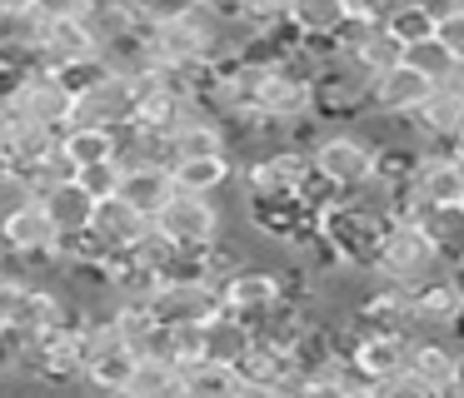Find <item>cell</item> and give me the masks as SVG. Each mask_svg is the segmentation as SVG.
Masks as SVG:
<instances>
[{
    "instance_id": "obj_1",
    "label": "cell",
    "mask_w": 464,
    "mask_h": 398,
    "mask_svg": "<svg viewBox=\"0 0 464 398\" xmlns=\"http://www.w3.org/2000/svg\"><path fill=\"white\" fill-rule=\"evenodd\" d=\"M370 269L384 279H394V284H404V289H424V284H434V279H444L454 264L434 249V239L424 234L414 219H390L380 244H374Z\"/></svg>"
},
{
    "instance_id": "obj_2",
    "label": "cell",
    "mask_w": 464,
    "mask_h": 398,
    "mask_svg": "<svg viewBox=\"0 0 464 398\" xmlns=\"http://www.w3.org/2000/svg\"><path fill=\"white\" fill-rule=\"evenodd\" d=\"M310 159H314V175H320L334 194H350L364 179L380 175V149H374V139L354 125H330L324 139L310 149Z\"/></svg>"
},
{
    "instance_id": "obj_3",
    "label": "cell",
    "mask_w": 464,
    "mask_h": 398,
    "mask_svg": "<svg viewBox=\"0 0 464 398\" xmlns=\"http://www.w3.org/2000/svg\"><path fill=\"white\" fill-rule=\"evenodd\" d=\"M0 109H5V119H31V125L65 129L71 125V109H75V95L65 90V80L51 65H31L0 95Z\"/></svg>"
},
{
    "instance_id": "obj_4",
    "label": "cell",
    "mask_w": 464,
    "mask_h": 398,
    "mask_svg": "<svg viewBox=\"0 0 464 398\" xmlns=\"http://www.w3.org/2000/svg\"><path fill=\"white\" fill-rule=\"evenodd\" d=\"M175 249H210L225 234V209L215 204V194H190V189H175L150 219Z\"/></svg>"
},
{
    "instance_id": "obj_5",
    "label": "cell",
    "mask_w": 464,
    "mask_h": 398,
    "mask_svg": "<svg viewBox=\"0 0 464 398\" xmlns=\"http://www.w3.org/2000/svg\"><path fill=\"white\" fill-rule=\"evenodd\" d=\"M220 304H225V314H235V318H245L250 328H260L265 318H270L275 308L285 304L280 264H260V259L240 264V269H235V274L220 284Z\"/></svg>"
},
{
    "instance_id": "obj_6",
    "label": "cell",
    "mask_w": 464,
    "mask_h": 398,
    "mask_svg": "<svg viewBox=\"0 0 464 398\" xmlns=\"http://www.w3.org/2000/svg\"><path fill=\"white\" fill-rule=\"evenodd\" d=\"M370 85L374 75L360 65H350L344 55H330L320 70H314V115H324L334 125V119H360L364 109H370Z\"/></svg>"
},
{
    "instance_id": "obj_7",
    "label": "cell",
    "mask_w": 464,
    "mask_h": 398,
    "mask_svg": "<svg viewBox=\"0 0 464 398\" xmlns=\"http://www.w3.org/2000/svg\"><path fill=\"white\" fill-rule=\"evenodd\" d=\"M55 239H61V229L51 224V214L41 209V199H25V204H15L11 214H0V249L15 254L25 269L55 264Z\"/></svg>"
},
{
    "instance_id": "obj_8",
    "label": "cell",
    "mask_w": 464,
    "mask_h": 398,
    "mask_svg": "<svg viewBox=\"0 0 464 398\" xmlns=\"http://www.w3.org/2000/svg\"><path fill=\"white\" fill-rule=\"evenodd\" d=\"M220 308V289L210 279H160L150 294V314L160 324H210Z\"/></svg>"
},
{
    "instance_id": "obj_9",
    "label": "cell",
    "mask_w": 464,
    "mask_h": 398,
    "mask_svg": "<svg viewBox=\"0 0 464 398\" xmlns=\"http://www.w3.org/2000/svg\"><path fill=\"white\" fill-rule=\"evenodd\" d=\"M434 90H440V85H434L430 75H420L410 60H400V65H390V70H380V75H374L370 109H374V115H390V119H410L414 109L434 95Z\"/></svg>"
},
{
    "instance_id": "obj_10",
    "label": "cell",
    "mask_w": 464,
    "mask_h": 398,
    "mask_svg": "<svg viewBox=\"0 0 464 398\" xmlns=\"http://www.w3.org/2000/svg\"><path fill=\"white\" fill-rule=\"evenodd\" d=\"M135 119V90H130V75L115 70L111 80H101L95 90L75 95V109H71V125H101V129H121Z\"/></svg>"
},
{
    "instance_id": "obj_11",
    "label": "cell",
    "mask_w": 464,
    "mask_h": 398,
    "mask_svg": "<svg viewBox=\"0 0 464 398\" xmlns=\"http://www.w3.org/2000/svg\"><path fill=\"white\" fill-rule=\"evenodd\" d=\"M91 234H95V244H101L105 254L121 259V254H130V249L140 244L145 234H150V214H140L130 199L111 194V199H101V204H95Z\"/></svg>"
},
{
    "instance_id": "obj_12",
    "label": "cell",
    "mask_w": 464,
    "mask_h": 398,
    "mask_svg": "<svg viewBox=\"0 0 464 398\" xmlns=\"http://www.w3.org/2000/svg\"><path fill=\"white\" fill-rule=\"evenodd\" d=\"M464 318V294L454 289V279H434V284L414 289L410 298V328L414 334H454V324Z\"/></svg>"
},
{
    "instance_id": "obj_13",
    "label": "cell",
    "mask_w": 464,
    "mask_h": 398,
    "mask_svg": "<svg viewBox=\"0 0 464 398\" xmlns=\"http://www.w3.org/2000/svg\"><path fill=\"white\" fill-rule=\"evenodd\" d=\"M410 189L424 204H464V159L454 149H424Z\"/></svg>"
},
{
    "instance_id": "obj_14",
    "label": "cell",
    "mask_w": 464,
    "mask_h": 398,
    "mask_svg": "<svg viewBox=\"0 0 464 398\" xmlns=\"http://www.w3.org/2000/svg\"><path fill=\"white\" fill-rule=\"evenodd\" d=\"M410 125H414V135H420L430 149H454V135H459V125H464V100L454 95L450 85H440L410 115Z\"/></svg>"
},
{
    "instance_id": "obj_15",
    "label": "cell",
    "mask_w": 464,
    "mask_h": 398,
    "mask_svg": "<svg viewBox=\"0 0 464 398\" xmlns=\"http://www.w3.org/2000/svg\"><path fill=\"white\" fill-rule=\"evenodd\" d=\"M85 55H101V40H95L91 20H85V15H71V20H45L41 65L61 70V65H71V60H85Z\"/></svg>"
},
{
    "instance_id": "obj_16",
    "label": "cell",
    "mask_w": 464,
    "mask_h": 398,
    "mask_svg": "<svg viewBox=\"0 0 464 398\" xmlns=\"http://www.w3.org/2000/svg\"><path fill=\"white\" fill-rule=\"evenodd\" d=\"M51 149H61V129L51 125H31V119H5V149H0V165L25 175L35 169Z\"/></svg>"
},
{
    "instance_id": "obj_17",
    "label": "cell",
    "mask_w": 464,
    "mask_h": 398,
    "mask_svg": "<svg viewBox=\"0 0 464 398\" xmlns=\"http://www.w3.org/2000/svg\"><path fill=\"white\" fill-rule=\"evenodd\" d=\"M410 368H414V374H420L430 388H444V384H450V378L464 368V348L454 344L450 334H414Z\"/></svg>"
},
{
    "instance_id": "obj_18",
    "label": "cell",
    "mask_w": 464,
    "mask_h": 398,
    "mask_svg": "<svg viewBox=\"0 0 464 398\" xmlns=\"http://www.w3.org/2000/svg\"><path fill=\"white\" fill-rule=\"evenodd\" d=\"M95 204H101V199H95L81 179H65V185H55L41 194V209L51 214V224L61 229V234H85L91 219H95Z\"/></svg>"
},
{
    "instance_id": "obj_19",
    "label": "cell",
    "mask_w": 464,
    "mask_h": 398,
    "mask_svg": "<svg viewBox=\"0 0 464 398\" xmlns=\"http://www.w3.org/2000/svg\"><path fill=\"white\" fill-rule=\"evenodd\" d=\"M235 175H240L235 155H200V159H175L170 165L175 189H190V194H220L225 185H235Z\"/></svg>"
},
{
    "instance_id": "obj_20",
    "label": "cell",
    "mask_w": 464,
    "mask_h": 398,
    "mask_svg": "<svg viewBox=\"0 0 464 398\" xmlns=\"http://www.w3.org/2000/svg\"><path fill=\"white\" fill-rule=\"evenodd\" d=\"M290 30L300 40H334L344 35L350 15H344V0H290Z\"/></svg>"
},
{
    "instance_id": "obj_21",
    "label": "cell",
    "mask_w": 464,
    "mask_h": 398,
    "mask_svg": "<svg viewBox=\"0 0 464 398\" xmlns=\"http://www.w3.org/2000/svg\"><path fill=\"white\" fill-rule=\"evenodd\" d=\"M414 224L434 239V249L450 264H464V204H424Z\"/></svg>"
},
{
    "instance_id": "obj_22",
    "label": "cell",
    "mask_w": 464,
    "mask_h": 398,
    "mask_svg": "<svg viewBox=\"0 0 464 398\" xmlns=\"http://www.w3.org/2000/svg\"><path fill=\"white\" fill-rule=\"evenodd\" d=\"M250 344H255V328L245 324V318H235V314H215L210 324H205V358H215V364H240L245 354H250Z\"/></svg>"
},
{
    "instance_id": "obj_23",
    "label": "cell",
    "mask_w": 464,
    "mask_h": 398,
    "mask_svg": "<svg viewBox=\"0 0 464 398\" xmlns=\"http://www.w3.org/2000/svg\"><path fill=\"white\" fill-rule=\"evenodd\" d=\"M135 364H140L135 348H125V344L105 348V354H95L91 364H85V388H91V393H125L130 378H135Z\"/></svg>"
},
{
    "instance_id": "obj_24",
    "label": "cell",
    "mask_w": 464,
    "mask_h": 398,
    "mask_svg": "<svg viewBox=\"0 0 464 398\" xmlns=\"http://www.w3.org/2000/svg\"><path fill=\"white\" fill-rule=\"evenodd\" d=\"M170 194H175V179H170V169H160V165L125 169L121 175V199H130V204L140 209V214H150V219H155V209H160Z\"/></svg>"
},
{
    "instance_id": "obj_25",
    "label": "cell",
    "mask_w": 464,
    "mask_h": 398,
    "mask_svg": "<svg viewBox=\"0 0 464 398\" xmlns=\"http://www.w3.org/2000/svg\"><path fill=\"white\" fill-rule=\"evenodd\" d=\"M61 149L75 159V169H85V165H105V159H115L121 139H115V129H101V125H65L61 129Z\"/></svg>"
},
{
    "instance_id": "obj_26",
    "label": "cell",
    "mask_w": 464,
    "mask_h": 398,
    "mask_svg": "<svg viewBox=\"0 0 464 398\" xmlns=\"http://www.w3.org/2000/svg\"><path fill=\"white\" fill-rule=\"evenodd\" d=\"M240 388V374L230 364H215V358H200V364L180 368V398H230Z\"/></svg>"
},
{
    "instance_id": "obj_27",
    "label": "cell",
    "mask_w": 464,
    "mask_h": 398,
    "mask_svg": "<svg viewBox=\"0 0 464 398\" xmlns=\"http://www.w3.org/2000/svg\"><path fill=\"white\" fill-rule=\"evenodd\" d=\"M125 393H135V398H175L180 393V368H175L170 358H140Z\"/></svg>"
},
{
    "instance_id": "obj_28",
    "label": "cell",
    "mask_w": 464,
    "mask_h": 398,
    "mask_svg": "<svg viewBox=\"0 0 464 398\" xmlns=\"http://www.w3.org/2000/svg\"><path fill=\"white\" fill-rule=\"evenodd\" d=\"M404 60H410L414 70H420V75H430L434 85H444V80L454 75V60H450V50L440 45V40H414V45H404Z\"/></svg>"
},
{
    "instance_id": "obj_29",
    "label": "cell",
    "mask_w": 464,
    "mask_h": 398,
    "mask_svg": "<svg viewBox=\"0 0 464 398\" xmlns=\"http://www.w3.org/2000/svg\"><path fill=\"white\" fill-rule=\"evenodd\" d=\"M384 30H390L400 45H414V40H430L434 35V20L424 15L414 0H400V5L390 10V20H384Z\"/></svg>"
},
{
    "instance_id": "obj_30",
    "label": "cell",
    "mask_w": 464,
    "mask_h": 398,
    "mask_svg": "<svg viewBox=\"0 0 464 398\" xmlns=\"http://www.w3.org/2000/svg\"><path fill=\"white\" fill-rule=\"evenodd\" d=\"M75 175H81V169H75V159L65 155V149H51V155H45L35 169H25V185H31V194L41 199L45 189L65 185V179H75Z\"/></svg>"
},
{
    "instance_id": "obj_31",
    "label": "cell",
    "mask_w": 464,
    "mask_h": 398,
    "mask_svg": "<svg viewBox=\"0 0 464 398\" xmlns=\"http://www.w3.org/2000/svg\"><path fill=\"white\" fill-rule=\"evenodd\" d=\"M55 75L65 80V90H71V95H85V90H95L101 80H111L115 65H111L105 55H85V60H71V65H61Z\"/></svg>"
},
{
    "instance_id": "obj_32",
    "label": "cell",
    "mask_w": 464,
    "mask_h": 398,
    "mask_svg": "<svg viewBox=\"0 0 464 398\" xmlns=\"http://www.w3.org/2000/svg\"><path fill=\"white\" fill-rule=\"evenodd\" d=\"M170 328V364H200L205 358V324H165Z\"/></svg>"
},
{
    "instance_id": "obj_33",
    "label": "cell",
    "mask_w": 464,
    "mask_h": 398,
    "mask_svg": "<svg viewBox=\"0 0 464 398\" xmlns=\"http://www.w3.org/2000/svg\"><path fill=\"white\" fill-rule=\"evenodd\" d=\"M374 398H440V388H430L414 368H400V374L390 378H374Z\"/></svg>"
},
{
    "instance_id": "obj_34",
    "label": "cell",
    "mask_w": 464,
    "mask_h": 398,
    "mask_svg": "<svg viewBox=\"0 0 464 398\" xmlns=\"http://www.w3.org/2000/svg\"><path fill=\"white\" fill-rule=\"evenodd\" d=\"M115 5L125 10V15L135 20V25H160V20H170V15H180L185 5H190V0H115Z\"/></svg>"
},
{
    "instance_id": "obj_35",
    "label": "cell",
    "mask_w": 464,
    "mask_h": 398,
    "mask_svg": "<svg viewBox=\"0 0 464 398\" xmlns=\"http://www.w3.org/2000/svg\"><path fill=\"white\" fill-rule=\"evenodd\" d=\"M121 175H125L121 159H105V165H85L75 179H81L95 199H111V194H121Z\"/></svg>"
},
{
    "instance_id": "obj_36",
    "label": "cell",
    "mask_w": 464,
    "mask_h": 398,
    "mask_svg": "<svg viewBox=\"0 0 464 398\" xmlns=\"http://www.w3.org/2000/svg\"><path fill=\"white\" fill-rule=\"evenodd\" d=\"M434 40H440V45L450 50V60H454V65H464V5L454 10V15L434 20Z\"/></svg>"
},
{
    "instance_id": "obj_37",
    "label": "cell",
    "mask_w": 464,
    "mask_h": 398,
    "mask_svg": "<svg viewBox=\"0 0 464 398\" xmlns=\"http://www.w3.org/2000/svg\"><path fill=\"white\" fill-rule=\"evenodd\" d=\"M394 5L400 0H344V15H350V25H384Z\"/></svg>"
},
{
    "instance_id": "obj_38",
    "label": "cell",
    "mask_w": 464,
    "mask_h": 398,
    "mask_svg": "<svg viewBox=\"0 0 464 398\" xmlns=\"http://www.w3.org/2000/svg\"><path fill=\"white\" fill-rule=\"evenodd\" d=\"M91 0H35V15L41 20H71V15H91Z\"/></svg>"
},
{
    "instance_id": "obj_39",
    "label": "cell",
    "mask_w": 464,
    "mask_h": 398,
    "mask_svg": "<svg viewBox=\"0 0 464 398\" xmlns=\"http://www.w3.org/2000/svg\"><path fill=\"white\" fill-rule=\"evenodd\" d=\"M205 10H210L215 20H225V25H235V20H245V10H250V0H200Z\"/></svg>"
},
{
    "instance_id": "obj_40",
    "label": "cell",
    "mask_w": 464,
    "mask_h": 398,
    "mask_svg": "<svg viewBox=\"0 0 464 398\" xmlns=\"http://www.w3.org/2000/svg\"><path fill=\"white\" fill-rule=\"evenodd\" d=\"M414 5H420L430 20H444V15H454V10L464 5V0H414Z\"/></svg>"
},
{
    "instance_id": "obj_41",
    "label": "cell",
    "mask_w": 464,
    "mask_h": 398,
    "mask_svg": "<svg viewBox=\"0 0 464 398\" xmlns=\"http://www.w3.org/2000/svg\"><path fill=\"white\" fill-rule=\"evenodd\" d=\"M35 0H0V20H11V15H31Z\"/></svg>"
},
{
    "instance_id": "obj_42",
    "label": "cell",
    "mask_w": 464,
    "mask_h": 398,
    "mask_svg": "<svg viewBox=\"0 0 464 398\" xmlns=\"http://www.w3.org/2000/svg\"><path fill=\"white\" fill-rule=\"evenodd\" d=\"M444 85H450V90H454V95H459V100H464V65H454V75H450V80H444Z\"/></svg>"
},
{
    "instance_id": "obj_43",
    "label": "cell",
    "mask_w": 464,
    "mask_h": 398,
    "mask_svg": "<svg viewBox=\"0 0 464 398\" xmlns=\"http://www.w3.org/2000/svg\"><path fill=\"white\" fill-rule=\"evenodd\" d=\"M344 398H374V388H370V384H360V388H350Z\"/></svg>"
},
{
    "instance_id": "obj_44",
    "label": "cell",
    "mask_w": 464,
    "mask_h": 398,
    "mask_svg": "<svg viewBox=\"0 0 464 398\" xmlns=\"http://www.w3.org/2000/svg\"><path fill=\"white\" fill-rule=\"evenodd\" d=\"M0 149H5V109H0Z\"/></svg>"
},
{
    "instance_id": "obj_45",
    "label": "cell",
    "mask_w": 464,
    "mask_h": 398,
    "mask_svg": "<svg viewBox=\"0 0 464 398\" xmlns=\"http://www.w3.org/2000/svg\"><path fill=\"white\" fill-rule=\"evenodd\" d=\"M0 338H5V324H0Z\"/></svg>"
},
{
    "instance_id": "obj_46",
    "label": "cell",
    "mask_w": 464,
    "mask_h": 398,
    "mask_svg": "<svg viewBox=\"0 0 464 398\" xmlns=\"http://www.w3.org/2000/svg\"><path fill=\"white\" fill-rule=\"evenodd\" d=\"M175 398H180V393H175Z\"/></svg>"
}]
</instances>
